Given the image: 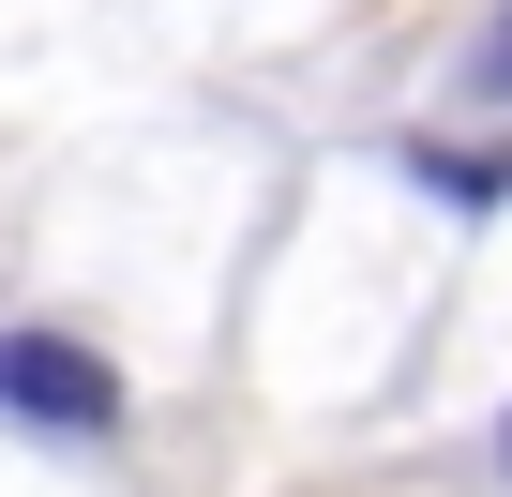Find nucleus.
Returning <instances> with one entry per match:
<instances>
[{
	"instance_id": "obj_1",
	"label": "nucleus",
	"mask_w": 512,
	"mask_h": 497,
	"mask_svg": "<svg viewBox=\"0 0 512 497\" xmlns=\"http://www.w3.org/2000/svg\"><path fill=\"white\" fill-rule=\"evenodd\" d=\"M0 422H46V437H106V422H121V377H106L76 332H0Z\"/></svg>"
},
{
	"instance_id": "obj_2",
	"label": "nucleus",
	"mask_w": 512,
	"mask_h": 497,
	"mask_svg": "<svg viewBox=\"0 0 512 497\" xmlns=\"http://www.w3.org/2000/svg\"><path fill=\"white\" fill-rule=\"evenodd\" d=\"M467 106H512V0L467 31Z\"/></svg>"
},
{
	"instance_id": "obj_3",
	"label": "nucleus",
	"mask_w": 512,
	"mask_h": 497,
	"mask_svg": "<svg viewBox=\"0 0 512 497\" xmlns=\"http://www.w3.org/2000/svg\"><path fill=\"white\" fill-rule=\"evenodd\" d=\"M497 467H512V422H497Z\"/></svg>"
}]
</instances>
